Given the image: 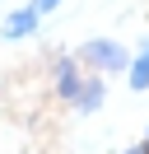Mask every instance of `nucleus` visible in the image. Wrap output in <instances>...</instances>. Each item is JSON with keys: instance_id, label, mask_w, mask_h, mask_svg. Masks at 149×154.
Here are the masks:
<instances>
[{"instance_id": "obj_2", "label": "nucleus", "mask_w": 149, "mask_h": 154, "mask_svg": "<svg viewBox=\"0 0 149 154\" xmlns=\"http://www.w3.org/2000/svg\"><path fill=\"white\" fill-rule=\"evenodd\" d=\"M84 61L79 56H61L56 61V94L65 98V103H74V98H79V89H84Z\"/></svg>"}, {"instance_id": "obj_7", "label": "nucleus", "mask_w": 149, "mask_h": 154, "mask_svg": "<svg viewBox=\"0 0 149 154\" xmlns=\"http://www.w3.org/2000/svg\"><path fill=\"white\" fill-rule=\"evenodd\" d=\"M126 154H149V149H144V145H140V149H126Z\"/></svg>"}, {"instance_id": "obj_5", "label": "nucleus", "mask_w": 149, "mask_h": 154, "mask_svg": "<svg viewBox=\"0 0 149 154\" xmlns=\"http://www.w3.org/2000/svg\"><path fill=\"white\" fill-rule=\"evenodd\" d=\"M126 84L135 89V94H144V89H149V38L140 42V51L130 56V70H126Z\"/></svg>"}, {"instance_id": "obj_8", "label": "nucleus", "mask_w": 149, "mask_h": 154, "mask_svg": "<svg viewBox=\"0 0 149 154\" xmlns=\"http://www.w3.org/2000/svg\"><path fill=\"white\" fill-rule=\"evenodd\" d=\"M144 149H149V131H144Z\"/></svg>"}, {"instance_id": "obj_1", "label": "nucleus", "mask_w": 149, "mask_h": 154, "mask_svg": "<svg viewBox=\"0 0 149 154\" xmlns=\"http://www.w3.org/2000/svg\"><path fill=\"white\" fill-rule=\"evenodd\" d=\"M130 56H135V51H126L117 38H89L79 47V61L89 70H98V75H126V70H130Z\"/></svg>"}, {"instance_id": "obj_6", "label": "nucleus", "mask_w": 149, "mask_h": 154, "mask_svg": "<svg viewBox=\"0 0 149 154\" xmlns=\"http://www.w3.org/2000/svg\"><path fill=\"white\" fill-rule=\"evenodd\" d=\"M33 5H37V10H42V19H47V14H51V10H61V0H33Z\"/></svg>"}, {"instance_id": "obj_3", "label": "nucleus", "mask_w": 149, "mask_h": 154, "mask_svg": "<svg viewBox=\"0 0 149 154\" xmlns=\"http://www.w3.org/2000/svg\"><path fill=\"white\" fill-rule=\"evenodd\" d=\"M37 28H42V10H37V5H23V10L5 14V23H0V33H5L9 42H23V38H33Z\"/></svg>"}, {"instance_id": "obj_4", "label": "nucleus", "mask_w": 149, "mask_h": 154, "mask_svg": "<svg viewBox=\"0 0 149 154\" xmlns=\"http://www.w3.org/2000/svg\"><path fill=\"white\" fill-rule=\"evenodd\" d=\"M102 103H107V75H98V70H93V75L89 79H84V89H79V98H74V112H79V117H93V112H98V107Z\"/></svg>"}]
</instances>
